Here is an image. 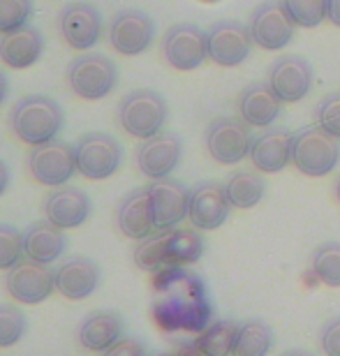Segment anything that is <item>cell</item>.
Returning a JSON list of instances; mask_svg holds the SVG:
<instances>
[{
  "mask_svg": "<svg viewBox=\"0 0 340 356\" xmlns=\"http://www.w3.org/2000/svg\"><path fill=\"white\" fill-rule=\"evenodd\" d=\"M151 317L165 333H202L213 322L207 284L186 266H165L153 273Z\"/></svg>",
  "mask_w": 340,
  "mask_h": 356,
  "instance_id": "6da1fadb",
  "label": "cell"
},
{
  "mask_svg": "<svg viewBox=\"0 0 340 356\" xmlns=\"http://www.w3.org/2000/svg\"><path fill=\"white\" fill-rule=\"evenodd\" d=\"M204 238L197 229H155L151 236L137 241L132 259L137 268L155 273L165 266L197 264L204 254Z\"/></svg>",
  "mask_w": 340,
  "mask_h": 356,
  "instance_id": "7a4b0ae2",
  "label": "cell"
},
{
  "mask_svg": "<svg viewBox=\"0 0 340 356\" xmlns=\"http://www.w3.org/2000/svg\"><path fill=\"white\" fill-rule=\"evenodd\" d=\"M65 123L60 104L47 95H26L10 109V130L26 146H42L58 137Z\"/></svg>",
  "mask_w": 340,
  "mask_h": 356,
  "instance_id": "3957f363",
  "label": "cell"
},
{
  "mask_svg": "<svg viewBox=\"0 0 340 356\" xmlns=\"http://www.w3.org/2000/svg\"><path fill=\"white\" fill-rule=\"evenodd\" d=\"M118 125L132 139L144 141L162 132L167 123V99L153 88H134L118 102Z\"/></svg>",
  "mask_w": 340,
  "mask_h": 356,
  "instance_id": "277c9868",
  "label": "cell"
},
{
  "mask_svg": "<svg viewBox=\"0 0 340 356\" xmlns=\"http://www.w3.org/2000/svg\"><path fill=\"white\" fill-rule=\"evenodd\" d=\"M65 81L76 97L86 102H97L111 95L118 83V67L104 54L88 51L70 63L65 70Z\"/></svg>",
  "mask_w": 340,
  "mask_h": 356,
  "instance_id": "5b68a950",
  "label": "cell"
},
{
  "mask_svg": "<svg viewBox=\"0 0 340 356\" xmlns=\"http://www.w3.org/2000/svg\"><path fill=\"white\" fill-rule=\"evenodd\" d=\"M340 160V139L320 125H310L294 132L292 165L310 178H322L336 169Z\"/></svg>",
  "mask_w": 340,
  "mask_h": 356,
  "instance_id": "8992f818",
  "label": "cell"
},
{
  "mask_svg": "<svg viewBox=\"0 0 340 356\" xmlns=\"http://www.w3.org/2000/svg\"><path fill=\"white\" fill-rule=\"evenodd\" d=\"M76 172L88 181H107L123 165V146L107 132H86L74 141Z\"/></svg>",
  "mask_w": 340,
  "mask_h": 356,
  "instance_id": "52a82bcc",
  "label": "cell"
},
{
  "mask_svg": "<svg viewBox=\"0 0 340 356\" xmlns=\"http://www.w3.org/2000/svg\"><path fill=\"white\" fill-rule=\"evenodd\" d=\"M207 151L218 165H236V162L250 158L252 132L243 118L220 116L211 120L207 127Z\"/></svg>",
  "mask_w": 340,
  "mask_h": 356,
  "instance_id": "ba28073f",
  "label": "cell"
},
{
  "mask_svg": "<svg viewBox=\"0 0 340 356\" xmlns=\"http://www.w3.org/2000/svg\"><path fill=\"white\" fill-rule=\"evenodd\" d=\"M252 35L250 28L241 21L222 19L216 21L207 31V54L220 67H238L250 58L252 54Z\"/></svg>",
  "mask_w": 340,
  "mask_h": 356,
  "instance_id": "9c48e42d",
  "label": "cell"
},
{
  "mask_svg": "<svg viewBox=\"0 0 340 356\" xmlns=\"http://www.w3.org/2000/svg\"><path fill=\"white\" fill-rule=\"evenodd\" d=\"M28 172H31L35 183L47 185V188L67 185L70 178L76 174L74 146L60 139L35 146L28 153Z\"/></svg>",
  "mask_w": 340,
  "mask_h": 356,
  "instance_id": "30bf717a",
  "label": "cell"
},
{
  "mask_svg": "<svg viewBox=\"0 0 340 356\" xmlns=\"http://www.w3.org/2000/svg\"><path fill=\"white\" fill-rule=\"evenodd\" d=\"M104 21L100 10L93 3L76 0L60 10L58 14V33L63 42L74 51H88L102 38Z\"/></svg>",
  "mask_w": 340,
  "mask_h": 356,
  "instance_id": "8fae6325",
  "label": "cell"
},
{
  "mask_svg": "<svg viewBox=\"0 0 340 356\" xmlns=\"http://www.w3.org/2000/svg\"><path fill=\"white\" fill-rule=\"evenodd\" d=\"M107 40L120 56H141L155 40V21L141 10H120L109 21Z\"/></svg>",
  "mask_w": 340,
  "mask_h": 356,
  "instance_id": "7c38bea8",
  "label": "cell"
},
{
  "mask_svg": "<svg viewBox=\"0 0 340 356\" xmlns=\"http://www.w3.org/2000/svg\"><path fill=\"white\" fill-rule=\"evenodd\" d=\"M248 28H250L254 47L264 49V51H280L292 42L296 24L282 7V3L266 0L250 12Z\"/></svg>",
  "mask_w": 340,
  "mask_h": 356,
  "instance_id": "4fadbf2b",
  "label": "cell"
},
{
  "mask_svg": "<svg viewBox=\"0 0 340 356\" xmlns=\"http://www.w3.org/2000/svg\"><path fill=\"white\" fill-rule=\"evenodd\" d=\"M162 58L169 67L179 72L202 67V63L209 58L207 54V31H202L197 24H176L162 38Z\"/></svg>",
  "mask_w": 340,
  "mask_h": 356,
  "instance_id": "5bb4252c",
  "label": "cell"
},
{
  "mask_svg": "<svg viewBox=\"0 0 340 356\" xmlns=\"http://www.w3.org/2000/svg\"><path fill=\"white\" fill-rule=\"evenodd\" d=\"M5 289L17 303H44L56 291V270H51V264H40V261L26 259L7 270Z\"/></svg>",
  "mask_w": 340,
  "mask_h": 356,
  "instance_id": "9a60e30c",
  "label": "cell"
},
{
  "mask_svg": "<svg viewBox=\"0 0 340 356\" xmlns=\"http://www.w3.org/2000/svg\"><path fill=\"white\" fill-rule=\"evenodd\" d=\"M183 158V141L174 132H160L155 137L144 139L134 151L137 169L146 178H167L181 165Z\"/></svg>",
  "mask_w": 340,
  "mask_h": 356,
  "instance_id": "2e32d148",
  "label": "cell"
},
{
  "mask_svg": "<svg viewBox=\"0 0 340 356\" xmlns=\"http://www.w3.org/2000/svg\"><path fill=\"white\" fill-rule=\"evenodd\" d=\"M313 67L303 56L285 54L268 67V86L285 104L301 102L313 88Z\"/></svg>",
  "mask_w": 340,
  "mask_h": 356,
  "instance_id": "e0dca14e",
  "label": "cell"
},
{
  "mask_svg": "<svg viewBox=\"0 0 340 356\" xmlns=\"http://www.w3.org/2000/svg\"><path fill=\"white\" fill-rule=\"evenodd\" d=\"M232 204L227 199L225 185L218 181H202L190 190L188 218L195 229L213 232L227 222Z\"/></svg>",
  "mask_w": 340,
  "mask_h": 356,
  "instance_id": "ac0fdd59",
  "label": "cell"
},
{
  "mask_svg": "<svg viewBox=\"0 0 340 356\" xmlns=\"http://www.w3.org/2000/svg\"><path fill=\"white\" fill-rule=\"evenodd\" d=\"M158 229H172L188 218L190 190L176 178H155L146 185Z\"/></svg>",
  "mask_w": 340,
  "mask_h": 356,
  "instance_id": "d6986e66",
  "label": "cell"
},
{
  "mask_svg": "<svg viewBox=\"0 0 340 356\" xmlns=\"http://www.w3.org/2000/svg\"><path fill=\"white\" fill-rule=\"evenodd\" d=\"M93 213V202L83 190L72 185L54 188L44 199V216L60 229H76Z\"/></svg>",
  "mask_w": 340,
  "mask_h": 356,
  "instance_id": "ffe728a7",
  "label": "cell"
},
{
  "mask_svg": "<svg viewBox=\"0 0 340 356\" xmlns=\"http://www.w3.org/2000/svg\"><path fill=\"white\" fill-rule=\"evenodd\" d=\"M292 141L294 132L285 127H266L257 134L250 148V162L261 174H278L292 162Z\"/></svg>",
  "mask_w": 340,
  "mask_h": 356,
  "instance_id": "44dd1931",
  "label": "cell"
},
{
  "mask_svg": "<svg viewBox=\"0 0 340 356\" xmlns=\"http://www.w3.org/2000/svg\"><path fill=\"white\" fill-rule=\"evenodd\" d=\"M102 270L88 257H70L56 268V291L70 301H83L100 287Z\"/></svg>",
  "mask_w": 340,
  "mask_h": 356,
  "instance_id": "7402d4cb",
  "label": "cell"
},
{
  "mask_svg": "<svg viewBox=\"0 0 340 356\" xmlns=\"http://www.w3.org/2000/svg\"><path fill=\"white\" fill-rule=\"evenodd\" d=\"M116 225L125 238L141 241L158 229L153 218L151 197L146 188H134L118 202L116 209Z\"/></svg>",
  "mask_w": 340,
  "mask_h": 356,
  "instance_id": "603a6c76",
  "label": "cell"
},
{
  "mask_svg": "<svg viewBox=\"0 0 340 356\" xmlns=\"http://www.w3.org/2000/svg\"><path fill=\"white\" fill-rule=\"evenodd\" d=\"M282 99L275 95L268 81H254L241 90L236 109L238 118H243L250 127H271L282 111Z\"/></svg>",
  "mask_w": 340,
  "mask_h": 356,
  "instance_id": "cb8c5ba5",
  "label": "cell"
},
{
  "mask_svg": "<svg viewBox=\"0 0 340 356\" xmlns=\"http://www.w3.org/2000/svg\"><path fill=\"white\" fill-rule=\"evenodd\" d=\"M123 331H125V322L118 312L95 310L79 324L76 340H79V345L86 352L102 354L123 338Z\"/></svg>",
  "mask_w": 340,
  "mask_h": 356,
  "instance_id": "d4e9b609",
  "label": "cell"
},
{
  "mask_svg": "<svg viewBox=\"0 0 340 356\" xmlns=\"http://www.w3.org/2000/svg\"><path fill=\"white\" fill-rule=\"evenodd\" d=\"M42 51H44V38L35 26H24L0 35V60L12 70L33 67Z\"/></svg>",
  "mask_w": 340,
  "mask_h": 356,
  "instance_id": "484cf974",
  "label": "cell"
},
{
  "mask_svg": "<svg viewBox=\"0 0 340 356\" xmlns=\"http://www.w3.org/2000/svg\"><path fill=\"white\" fill-rule=\"evenodd\" d=\"M65 248H67L65 229L56 227L54 222H49V220L33 222L24 232L26 257L33 261H40V264H54L56 259L63 257Z\"/></svg>",
  "mask_w": 340,
  "mask_h": 356,
  "instance_id": "4316f807",
  "label": "cell"
},
{
  "mask_svg": "<svg viewBox=\"0 0 340 356\" xmlns=\"http://www.w3.org/2000/svg\"><path fill=\"white\" fill-rule=\"evenodd\" d=\"M227 199H229L232 209H252L257 206L266 195L264 176L252 169H241L234 172L225 183Z\"/></svg>",
  "mask_w": 340,
  "mask_h": 356,
  "instance_id": "83f0119b",
  "label": "cell"
},
{
  "mask_svg": "<svg viewBox=\"0 0 340 356\" xmlns=\"http://www.w3.org/2000/svg\"><path fill=\"white\" fill-rule=\"evenodd\" d=\"M273 345L275 336L271 326L259 319H250V322L238 324L232 356H266L273 350Z\"/></svg>",
  "mask_w": 340,
  "mask_h": 356,
  "instance_id": "f1b7e54d",
  "label": "cell"
},
{
  "mask_svg": "<svg viewBox=\"0 0 340 356\" xmlns=\"http://www.w3.org/2000/svg\"><path fill=\"white\" fill-rule=\"evenodd\" d=\"M236 331H238L236 322H232V319H218V322H211L202 333H197L193 345L207 356H232Z\"/></svg>",
  "mask_w": 340,
  "mask_h": 356,
  "instance_id": "f546056e",
  "label": "cell"
},
{
  "mask_svg": "<svg viewBox=\"0 0 340 356\" xmlns=\"http://www.w3.org/2000/svg\"><path fill=\"white\" fill-rule=\"evenodd\" d=\"M310 270L315 280H320L327 287H340V243L338 241H327L317 245L310 259Z\"/></svg>",
  "mask_w": 340,
  "mask_h": 356,
  "instance_id": "4dcf8cb0",
  "label": "cell"
},
{
  "mask_svg": "<svg viewBox=\"0 0 340 356\" xmlns=\"http://www.w3.org/2000/svg\"><path fill=\"white\" fill-rule=\"evenodd\" d=\"M296 28H317L327 19V0H280Z\"/></svg>",
  "mask_w": 340,
  "mask_h": 356,
  "instance_id": "1f68e13d",
  "label": "cell"
},
{
  "mask_svg": "<svg viewBox=\"0 0 340 356\" xmlns=\"http://www.w3.org/2000/svg\"><path fill=\"white\" fill-rule=\"evenodd\" d=\"M28 319L17 305H0V350L19 345L26 336Z\"/></svg>",
  "mask_w": 340,
  "mask_h": 356,
  "instance_id": "d6a6232c",
  "label": "cell"
},
{
  "mask_svg": "<svg viewBox=\"0 0 340 356\" xmlns=\"http://www.w3.org/2000/svg\"><path fill=\"white\" fill-rule=\"evenodd\" d=\"M26 257L24 234L17 227L0 222V270H10Z\"/></svg>",
  "mask_w": 340,
  "mask_h": 356,
  "instance_id": "836d02e7",
  "label": "cell"
},
{
  "mask_svg": "<svg viewBox=\"0 0 340 356\" xmlns=\"http://www.w3.org/2000/svg\"><path fill=\"white\" fill-rule=\"evenodd\" d=\"M33 12V0H0V35L28 26Z\"/></svg>",
  "mask_w": 340,
  "mask_h": 356,
  "instance_id": "e575fe53",
  "label": "cell"
},
{
  "mask_svg": "<svg viewBox=\"0 0 340 356\" xmlns=\"http://www.w3.org/2000/svg\"><path fill=\"white\" fill-rule=\"evenodd\" d=\"M315 125H320L322 130L340 139V90L329 92L327 97L320 99L315 109Z\"/></svg>",
  "mask_w": 340,
  "mask_h": 356,
  "instance_id": "d590c367",
  "label": "cell"
},
{
  "mask_svg": "<svg viewBox=\"0 0 340 356\" xmlns=\"http://www.w3.org/2000/svg\"><path fill=\"white\" fill-rule=\"evenodd\" d=\"M320 347L324 356H340V317L329 319L320 331Z\"/></svg>",
  "mask_w": 340,
  "mask_h": 356,
  "instance_id": "8d00e7d4",
  "label": "cell"
},
{
  "mask_svg": "<svg viewBox=\"0 0 340 356\" xmlns=\"http://www.w3.org/2000/svg\"><path fill=\"white\" fill-rule=\"evenodd\" d=\"M102 356H148L146 345L139 338H120L116 345H111Z\"/></svg>",
  "mask_w": 340,
  "mask_h": 356,
  "instance_id": "74e56055",
  "label": "cell"
},
{
  "mask_svg": "<svg viewBox=\"0 0 340 356\" xmlns=\"http://www.w3.org/2000/svg\"><path fill=\"white\" fill-rule=\"evenodd\" d=\"M327 19L340 28V0H327Z\"/></svg>",
  "mask_w": 340,
  "mask_h": 356,
  "instance_id": "f35d334b",
  "label": "cell"
},
{
  "mask_svg": "<svg viewBox=\"0 0 340 356\" xmlns=\"http://www.w3.org/2000/svg\"><path fill=\"white\" fill-rule=\"evenodd\" d=\"M7 188H10V169H7L5 162L0 160V197L5 195Z\"/></svg>",
  "mask_w": 340,
  "mask_h": 356,
  "instance_id": "ab89813d",
  "label": "cell"
},
{
  "mask_svg": "<svg viewBox=\"0 0 340 356\" xmlns=\"http://www.w3.org/2000/svg\"><path fill=\"white\" fill-rule=\"evenodd\" d=\"M7 92H10V81H7V76H5V72H3V70H0V104H3V102H5Z\"/></svg>",
  "mask_w": 340,
  "mask_h": 356,
  "instance_id": "60d3db41",
  "label": "cell"
},
{
  "mask_svg": "<svg viewBox=\"0 0 340 356\" xmlns=\"http://www.w3.org/2000/svg\"><path fill=\"white\" fill-rule=\"evenodd\" d=\"M179 356H207V354H202L195 345H183L179 350Z\"/></svg>",
  "mask_w": 340,
  "mask_h": 356,
  "instance_id": "b9f144b4",
  "label": "cell"
},
{
  "mask_svg": "<svg viewBox=\"0 0 340 356\" xmlns=\"http://www.w3.org/2000/svg\"><path fill=\"white\" fill-rule=\"evenodd\" d=\"M282 356H313V354L306 352V350H289V352H285Z\"/></svg>",
  "mask_w": 340,
  "mask_h": 356,
  "instance_id": "7bdbcfd3",
  "label": "cell"
},
{
  "mask_svg": "<svg viewBox=\"0 0 340 356\" xmlns=\"http://www.w3.org/2000/svg\"><path fill=\"white\" fill-rule=\"evenodd\" d=\"M334 195L338 199V204H340V176L336 178V183H334Z\"/></svg>",
  "mask_w": 340,
  "mask_h": 356,
  "instance_id": "ee69618b",
  "label": "cell"
},
{
  "mask_svg": "<svg viewBox=\"0 0 340 356\" xmlns=\"http://www.w3.org/2000/svg\"><path fill=\"white\" fill-rule=\"evenodd\" d=\"M155 356H179V354H172V352H162V354H155Z\"/></svg>",
  "mask_w": 340,
  "mask_h": 356,
  "instance_id": "f6af8a7d",
  "label": "cell"
},
{
  "mask_svg": "<svg viewBox=\"0 0 340 356\" xmlns=\"http://www.w3.org/2000/svg\"><path fill=\"white\" fill-rule=\"evenodd\" d=\"M202 3H216V0H202Z\"/></svg>",
  "mask_w": 340,
  "mask_h": 356,
  "instance_id": "bcb514c9",
  "label": "cell"
}]
</instances>
